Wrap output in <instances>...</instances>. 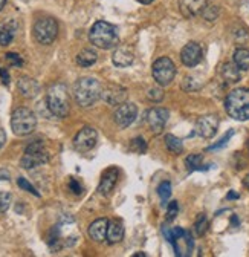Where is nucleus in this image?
<instances>
[{"label": "nucleus", "mask_w": 249, "mask_h": 257, "mask_svg": "<svg viewBox=\"0 0 249 257\" xmlns=\"http://www.w3.org/2000/svg\"><path fill=\"white\" fill-rule=\"evenodd\" d=\"M89 40L93 46L101 49H112L119 45V36L118 29L109 22L100 20L93 23L89 32Z\"/></svg>", "instance_id": "nucleus-1"}, {"label": "nucleus", "mask_w": 249, "mask_h": 257, "mask_svg": "<svg viewBox=\"0 0 249 257\" xmlns=\"http://www.w3.org/2000/svg\"><path fill=\"white\" fill-rule=\"evenodd\" d=\"M101 92H103V87L100 81L90 77L80 78L74 87L75 100L81 107H90L95 104L101 98Z\"/></svg>", "instance_id": "nucleus-2"}, {"label": "nucleus", "mask_w": 249, "mask_h": 257, "mask_svg": "<svg viewBox=\"0 0 249 257\" xmlns=\"http://www.w3.org/2000/svg\"><path fill=\"white\" fill-rule=\"evenodd\" d=\"M225 109L226 113L237 121L249 119V89L240 87L231 90L225 100Z\"/></svg>", "instance_id": "nucleus-3"}, {"label": "nucleus", "mask_w": 249, "mask_h": 257, "mask_svg": "<svg viewBox=\"0 0 249 257\" xmlns=\"http://www.w3.org/2000/svg\"><path fill=\"white\" fill-rule=\"evenodd\" d=\"M46 104L51 113L57 118H66L69 115V93L63 83H55L49 87L46 95Z\"/></svg>", "instance_id": "nucleus-4"}, {"label": "nucleus", "mask_w": 249, "mask_h": 257, "mask_svg": "<svg viewBox=\"0 0 249 257\" xmlns=\"http://www.w3.org/2000/svg\"><path fill=\"white\" fill-rule=\"evenodd\" d=\"M37 127V118L33 110L19 107L11 115V128L17 137H26L33 134Z\"/></svg>", "instance_id": "nucleus-5"}, {"label": "nucleus", "mask_w": 249, "mask_h": 257, "mask_svg": "<svg viewBox=\"0 0 249 257\" xmlns=\"http://www.w3.org/2000/svg\"><path fill=\"white\" fill-rule=\"evenodd\" d=\"M165 237L167 240L173 245L176 255L179 257H186L190 255L193 251V237L188 231H185L183 228H167L165 230Z\"/></svg>", "instance_id": "nucleus-6"}, {"label": "nucleus", "mask_w": 249, "mask_h": 257, "mask_svg": "<svg viewBox=\"0 0 249 257\" xmlns=\"http://www.w3.org/2000/svg\"><path fill=\"white\" fill-rule=\"evenodd\" d=\"M48 161H49V155L45 150V144L42 141H34L33 144H29L26 147L20 164L23 169L31 170V169H37V167L46 164Z\"/></svg>", "instance_id": "nucleus-7"}, {"label": "nucleus", "mask_w": 249, "mask_h": 257, "mask_svg": "<svg viewBox=\"0 0 249 257\" xmlns=\"http://www.w3.org/2000/svg\"><path fill=\"white\" fill-rule=\"evenodd\" d=\"M153 78L159 86H168L176 75V66L168 57H161L153 63Z\"/></svg>", "instance_id": "nucleus-8"}, {"label": "nucleus", "mask_w": 249, "mask_h": 257, "mask_svg": "<svg viewBox=\"0 0 249 257\" xmlns=\"http://www.w3.org/2000/svg\"><path fill=\"white\" fill-rule=\"evenodd\" d=\"M34 37L40 45H51L58 34V25L52 17H45L36 22L34 25Z\"/></svg>", "instance_id": "nucleus-9"}, {"label": "nucleus", "mask_w": 249, "mask_h": 257, "mask_svg": "<svg viewBox=\"0 0 249 257\" xmlns=\"http://www.w3.org/2000/svg\"><path fill=\"white\" fill-rule=\"evenodd\" d=\"M97 140H98V135H97V131L93 127H83L81 131L77 134L75 140H74V146L78 152L84 153V152H89L95 147L97 144Z\"/></svg>", "instance_id": "nucleus-10"}, {"label": "nucleus", "mask_w": 249, "mask_h": 257, "mask_svg": "<svg viewBox=\"0 0 249 257\" xmlns=\"http://www.w3.org/2000/svg\"><path fill=\"white\" fill-rule=\"evenodd\" d=\"M136 115H138V107L133 103H121L113 113V119L118 127L126 128L135 121Z\"/></svg>", "instance_id": "nucleus-11"}, {"label": "nucleus", "mask_w": 249, "mask_h": 257, "mask_svg": "<svg viewBox=\"0 0 249 257\" xmlns=\"http://www.w3.org/2000/svg\"><path fill=\"white\" fill-rule=\"evenodd\" d=\"M217 127H219V118L215 115H205L196 122V134L205 140H209L217 134Z\"/></svg>", "instance_id": "nucleus-12"}, {"label": "nucleus", "mask_w": 249, "mask_h": 257, "mask_svg": "<svg viewBox=\"0 0 249 257\" xmlns=\"http://www.w3.org/2000/svg\"><path fill=\"white\" fill-rule=\"evenodd\" d=\"M180 60L182 63L185 64V66H188V68H194L197 66V64L200 63L202 60V48L199 43L196 42H190V43H186L180 52Z\"/></svg>", "instance_id": "nucleus-13"}, {"label": "nucleus", "mask_w": 249, "mask_h": 257, "mask_svg": "<svg viewBox=\"0 0 249 257\" xmlns=\"http://www.w3.org/2000/svg\"><path fill=\"white\" fill-rule=\"evenodd\" d=\"M101 98L106 103H109L110 106H119L127 98V89L122 86H118V84H109L107 87L103 89Z\"/></svg>", "instance_id": "nucleus-14"}, {"label": "nucleus", "mask_w": 249, "mask_h": 257, "mask_svg": "<svg viewBox=\"0 0 249 257\" xmlns=\"http://www.w3.org/2000/svg\"><path fill=\"white\" fill-rule=\"evenodd\" d=\"M168 110L164 109V107H154L148 112L147 115V121H148V125L150 128L154 132V134H161L164 131V127L168 121Z\"/></svg>", "instance_id": "nucleus-15"}, {"label": "nucleus", "mask_w": 249, "mask_h": 257, "mask_svg": "<svg viewBox=\"0 0 249 257\" xmlns=\"http://www.w3.org/2000/svg\"><path fill=\"white\" fill-rule=\"evenodd\" d=\"M208 0H179V10L185 17H196L202 14Z\"/></svg>", "instance_id": "nucleus-16"}, {"label": "nucleus", "mask_w": 249, "mask_h": 257, "mask_svg": "<svg viewBox=\"0 0 249 257\" xmlns=\"http://www.w3.org/2000/svg\"><path fill=\"white\" fill-rule=\"evenodd\" d=\"M107 227L109 220L107 219H97L93 223H90L89 227V237L95 242H104L107 239Z\"/></svg>", "instance_id": "nucleus-17"}, {"label": "nucleus", "mask_w": 249, "mask_h": 257, "mask_svg": "<svg viewBox=\"0 0 249 257\" xmlns=\"http://www.w3.org/2000/svg\"><path fill=\"white\" fill-rule=\"evenodd\" d=\"M116 182H118V170L116 169H109V170L104 172V175L101 178L98 191L101 193L103 196H109L112 193V190L115 188Z\"/></svg>", "instance_id": "nucleus-18"}, {"label": "nucleus", "mask_w": 249, "mask_h": 257, "mask_svg": "<svg viewBox=\"0 0 249 257\" xmlns=\"http://www.w3.org/2000/svg\"><path fill=\"white\" fill-rule=\"evenodd\" d=\"M19 90L25 98H34V96H37V93L40 92V84L34 78L22 77L19 80Z\"/></svg>", "instance_id": "nucleus-19"}, {"label": "nucleus", "mask_w": 249, "mask_h": 257, "mask_svg": "<svg viewBox=\"0 0 249 257\" xmlns=\"http://www.w3.org/2000/svg\"><path fill=\"white\" fill-rule=\"evenodd\" d=\"M133 58H135V55L129 48H118V49H115V52L112 55V61L118 68L130 66V64L133 63Z\"/></svg>", "instance_id": "nucleus-20"}, {"label": "nucleus", "mask_w": 249, "mask_h": 257, "mask_svg": "<svg viewBox=\"0 0 249 257\" xmlns=\"http://www.w3.org/2000/svg\"><path fill=\"white\" fill-rule=\"evenodd\" d=\"M16 31H17V23L14 20L0 25V45L8 46L14 40Z\"/></svg>", "instance_id": "nucleus-21"}, {"label": "nucleus", "mask_w": 249, "mask_h": 257, "mask_svg": "<svg viewBox=\"0 0 249 257\" xmlns=\"http://www.w3.org/2000/svg\"><path fill=\"white\" fill-rule=\"evenodd\" d=\"M124 237V227L119 220H112L109 222V227H107V240L110 243H118L121 242Z\"/></svg>", "instance_id": "nucleus-22"}, {"label": "nucleus", "mask_w": 249, "mask_h": 257, "mask_svg": "<svg viewBox=\"0 0 249 257\" xmlns=\"http://www.w3.org/2000/svg\"><path fill=\"white\" fill-rule=\"evenodd\" d=\"M222 77L228 83H237L240 81V69L235 66V63H225L222 66Z\"/></svg>", "instance_id": "nucleus-23"}, {"label": "nucleus", "mask_w": 249, "mask_h": 257, "mask_svg": "<svg viewBox=\"0 0 249 257\" xmlns=\"http://www.w3.org/2000/svg\"><path fill=\"white\" fill-rule=\"evenodd\" d=\"M97 58H98V55L93 49H83L77 55V63L81 68H89V66H92V64H95Z\"/></svg>", "instance_id": "nucleus-24"}, {"label": "nucleus", "mask_w": 249, "mask_h": 257, "mask_svg": "<svg viewBox=\"0 0 249 257\" xmlns=\"http://www.w3.org/2000/svg\"><path fill=\"white\" fill-rule=\"evenodd\" d=\"M234 63L240 71H247L249 69V49L238 48L234 52Z\"/></svg>", "instance_id": "nucleus-25"}, {"label": "nucleus", "mask_w": 249, "mask_h": 257, "mask_svg": "<svg viewBox=\"0 0 249 257\" xmlns=\"http://www.w3.org/2000/svg\"><path fill=\"white\" fill-rule=\"evenodd\" d=\"M165 146L167 149L174 153V155H180L183 152V144L179 138H176L174 135H167L165 137Z\"/></svg>", "instance_id": "nucleus-26"}, {"label": "nucleus", "mask_w": 249, "mask_h": 257, "mask_svg": "<svg viewBox=\"0 0 249 257\" xmlns=\"http://www.w3.org/2000/svg\"><path fill=\"white\" fill-rule=\"evenodd\" d=\"M185 164H186V167H188V170H191V172H194V170H203L202 155H199V153L190 155L188 158L185 159Z\"/></svg>", "instance_id": "nucleus-27"}, {"label": "nucleus", "mask_w": 249, "mask_h": 257, "mask_svg": "<svg viewBox=\"0 0 249 257\" xmlns=\"http://www.w3.org/2000/svg\"><path fill=\"white\" fill-rule=\"evenodd\" d=\"M193 230H194L196 236H199V237L203 236V234L206 233V230H208V219H206L205 214H199V216H197V219H196V222H194Z\"/></svg>", "instance_id": "nucleus-28"}, {"label": "nucleus", "mask_w": 249, "mask_h": 257, "mask_svg": "<svg viewBox=\"0 0 249 257\" xmlns=\"http://www.w3.org/2000/svg\"><path fill=\"white\" fill-rule=\"evenodd\" d=\"M158 195L162 201V204L165 205V202L168 201V198L171 196V184L168 181H164L159 187H158Z\"/></svg>", "instance_id": "nucleus-29"}, {"label": "nucleus", "mask_w": 249, "mask_h": 257, "mask_svg": "<svg viewBox=\"0 0 249 257\" xmlns=\"http://www.w3.org/2000/svg\"><path fill=\"white\" fill-rule=\"evenodd\" d=\"M202 17L208 22H214L217 17H219V8L215 5H206L205 10L202 11Z\"/></svg>", "instance_id": "nucleus-30"}, {"label": "nucleus", "mask_w": 249, "mask_h": 257, "mask_svg": "<svg viewBox=\"0 0 249 257\" xmlns=\"http://www.w3.org/2000/svg\"><path fill=\"white\" fill-rule=\"evenodd\" d=\"M130 150L135 152V153L142 155L147 150V144H145V141L142 138H135V140L130 141Z\"/></svg>", "instance_id": "nucleus-31"}, {"label": "nucleus", "mask_w": 249, "mask_h": 257, "mask_svg": "<svg viewBox=\"0 0 249 257\" xmlns=\"http://www.w3.org/2000/svg\"><path fill=\"white\" fill-rule=\"evenodd\" d=\"M11 205V195L7 191H0V213H5Z\"/></svg>", "instance_id": "nucleus-32"}, {"label": "nucleus", "mask_w": 249, "mask_h": 257, "mask_svg": "<svg viewBox=\"0 0 249 257\" xmlns=\"http://www.w3.org/2000/svg\"><path fill=\"white\" fill-rule=\"evenodd\" d=\"M148 98H150L151 101H154V103L162 101V98H164V92H162V89H161V87H153V89H150V90H148Z\"/></svg>", "instance_id": "nucleus-33"}, {"label": "nucleus", "mask_w": 249, "mask_h": 257, "mask_svg": "<svg viewBox=\"0 0 249 257\" xmlns=\"http://www.w3.org/2000/svg\"><path fill=\"white\" fill-rule=\"evenodd\" d=\"M17 184H19V187H20V188H23V190H26V191H29V193H33L34 196H37V198L40 196V193H39L33 185H31L25 178H19V179H17Z\"/></svg>", "instance_id": "nucleus-34"}, {"label": "nucleus", "mask_w": 249, "mask_h": 257, "mask_svg": "<svg viewBox=\"0 0 249 257\" xmlns=\"http://www.w3.org/2000/svg\"><path fill=\"white\" fill-rule=\"evenodd\" d=\"M177 213H179V205H177V202H176V201L170 202L168 207H167V220H168V222L174 220V217L177 216Z\"/></svg>", "instance_id": "nucleus-35"}, {"label": "nucleus", "mask_w": 249, "mask_h": 257, "mask_svg": "<svg viewBox=\"0 0 249 257\" xmlns=\"http://www.w3.org/2000/svg\"><path fill=\"white\" fill-rule=\"evenodd\" d=\"M5 57H7L8 63H10V64H13V66H22V64H23V60H22V57H20L19 54L8 52Z\"/></svg>", "instance_id": "nucleus-36"}, {"label": "nucleus", "mask_w": 249, "mask_h": 257, "mask_svg": "<svg viewBox=\"0 0 249 257\" xmlns=\"http://www.w3.org/2000/svg\"><path fill=\"white\" fill-rule=\"evenodd\" d=\"M232 135H234V131H229V132H228V134H226V135H225V137H223V138H222L219 143L214 144V146H211V147H209V150H215V149H220V147L226 146V143L229 141V138H231Z\"/></svg>", "instance_id": "nucleus-37"}, {"label": "nucleus", "mask_w": 249, "mask_h": 257, "mask_svg": "<svg viewBox=\"0 0 249 257\" xmlns=\"http://www.w3.org/2000/svg\"><path fill=\"white\" fill-rule=\"evenodd\" d=\"M69 188H71V191H74L75 195H81L83 193V187H81V184L77 181V179H74V178H71L69 179Z\"/></svg>", "instance_id": "nucleus-38"}, {"label": "nucleus", "mask_w": 249, "mask_h": 257, "mask_svg": "<svg viewBox=\"0 0 249 257\" xmlns=\"http://www.w3.org/2000/svg\"><path fill=\"white\" fill-rule=\"evenodd\" d=\"M0 77H2V83L4 84H10V74L4 68H0Z\"/></svg>", "instance_id": "nucleus-39"}, {"label": "nucleus", "mask_w": 249, "mask_h": 257, "mask_svg": "<svg viewBox=\"0 0 249 257\" xmlns=\"http://www.w3.org/2000/svg\"><path fill=\"white\" fill-rule=\"evenodd\" d=\"M5 143H7V134L4 128H0V149L5 146Z\"/></svg>", "instance_id": "nucleus-40"}, {"label": "nucleus", "mask_w": 249, "mask_h": 257, "mask_svg": "<svg viewBox=\"0 0 249 257\" xmlns=\"http://www.w3.org/2000/svg\"><path fill=\"white\" fill-rule=\"evenodd\" d=\"M139 4H142V5H150L151 2H154V0H138Z\"/></svg>", "instance_id": "nucleus-41"}, {"label": "nucleus", "mask_w": 249, "mask_h": 257, "mask_svg": "<svg viewBox=\"0 0 249 257\" xmlns=\"http://www.w3.org/2000/svg\"><path fill=\"white\" fill-rule=\"evenodd\" d=\"M237 198H238L237 193H229V195H228V199H237Z\"/></svg>", "instance_id": "nucleus-42"}, {"label": "nucleus", "mask_w": 249, "mask_h": 257, "mask_svg": "<svg viewBox=\"0 0 249 257\" xmlns=\"http://www.w3.org/2000/svg\"><path fill=\"white\" fill-rule=\"evenodd\" d=\"M243 184H244V187H246V188L249 190V175H247V176L244 178V181H243Z\"/></svg>", "instance_id": "nucleus-43"}, {"label": "nucleus", "mask_w": 249, "mask_h": 257, "mask_svg": "<svg viewBox=\"0 0 249 257\" xmlns=\"http://www.w3.org/2000/svg\"><path fill=\"white\" fill-rule=\"evenodd\" d=\"M5 4H7V0H0V10L5 7Z\"/></svg>", "instance_id": "nucleus-44"}, {"label": "nucleus", "mask_w": 249, "mask_h": 257, "mask_svg": "<svg viewBox=\"0 0 249 257\" xmlns=\"http://www.w3.org/2000/svg\"><path fill=\"white\" fill-rule=\"evenodd\" d=\"M247 150H249V141H247Z\"/></svg>", "instance_id": "nucleus-45"}]
</instances>
